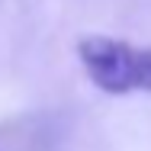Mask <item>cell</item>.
I'll return each mask as SVG.
<instances>
[{
    "label": "cell",
    "instance_id": "cell-1",
    "mask_svg": "<svg viewBox=\"0 0 151 151\" xmlns=\"http://www.w3.org/2000/svg\"><path fill=\"white\" fill-rule=\"evenodd\" d=\"M77 58L103 93H151V48L145 45L109 35H87L77 42Z\"/></svg>",
    "mask_w": 151,
    "mask_h": 151
}]
</instances>
